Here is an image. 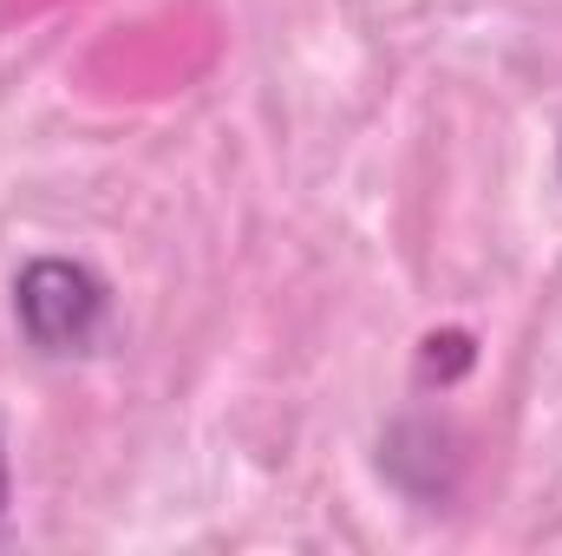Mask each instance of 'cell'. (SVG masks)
I'll use <instances>...</instances> for the list:
<instances>
[{"mask_svg":"<svg viewBox=\"0 0 562 556\" xmlns=\"http://www.w3.org/2000/svg\"><path fill=\"white\" fill-rule=\"evenodd\" d=\"M0 518H7V452H0Z\"/></svg>","mask_w":562,"mask_h":556,"instance_id":"7a4b0ae2","label":"cell"},{"mask_svg":"<svg viewBox=\"0 0 562 556\" xmlns=\"http://www.w3.org/2000/svg\"><path fill=\"white\" fill-rule=\"evenodd\" d=\"M105 281L66 256H40L13 281V321L40 354H92V341L105 334Z\"/></svg>","mask_w":562,"mask_h":556,"instance_id":"6da1fadb","label":"cell"}]
</instances>
